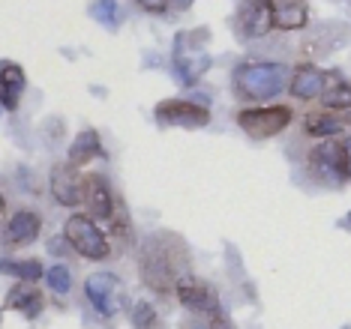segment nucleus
Returning <instances> with one entry per match:
<instances>
[{
	"mask_svg": "<svg viewBox=\"0 0 351 329\" xmlns=\"http://www.w3.org/2000/svg\"><path fill=\"white\" fill-rule=\"evenodd\" d=\"M154 114L165 126H183V129H202L210 123V111L193 99H165L154 108Z\"/></svg>",
	"mask_w": 351,
	"mask_h": 329,
	"instance_id": "obj_7",
	"label": "nucleus"
},
{
	"mask_svg": "<svg viewBox=\"0 0 351 329\" xmlns=\"http://www.w3.org/2000/svg\"><path fill=\"white\" fill-rule=\"evenodd\" d=\"M174 3H178V6H180V10H189V6H193V3H195V0H174Z\"/></svg>",
	"mask_w": 351,
	"mask_h": 329,
	"instance_id": "obj_28",
	"label": "nucleus"
},
{
	"mask_svg": "<svg viewBox=\"0 0 351 329\" xmlns=\"http://www.w3.org/2000/svg\"><path fill=\"white\" fill-rule=\"evenodd\" d=\"M346 224H348V228H351V213H348V222H346Z\"/></svg>",
	"mask_w": 351,
	"mask_h": 329,
	"instance_id": "obj_30",
	"label": "nucleus"
},
{
	"mask_svg": "<svg viewBox=\"0 0 351 329\" xmlns=\"http://www.w3.org/2000/svg\"><path fill=\"white\" fill-rule=\"evenodd\" d=\"M342 132V120L330 117V114H309L306 117V135L313 138H333Z\"/></svg>",
	"mask_w": 351,
	"mask_h": 329,
	"instance_id": "obj_21",
	"label": "nucleus"
},
{
	"mask_svg": "<svg viewBox=\"0 0 351 329\" xmlns=\"http://www.w3.org/2000/svg\"><path fill=\"white\" fill-rule=\"evenodd\" d=\"M39 231H43V219H39L34 210H19L6 222L3 243L6 246H30L39 239Z\"/></svg>",
	"mask_w": 351,
	"mask_h": 329,
	"instance_id": "obj_12",
	"label": "nucleus"
},
{
	"mask_svg": "<svg viewBox=\"0 0 351 329\" xmlns=\"http://www.w3.org/2000/svg\"><path fill=\"white\" fill-rule=\"evenodd\" d=\"M207 42H210V34L204 27L195 30H180L174 36V48H171V66H174V78L183 87H193L198 78L210 69V51H207Z\"/></svg>",
	"mask_w": 351,
	"mask_h": 329,
	"instance_id": "obj_2",
	"label": "nucleus"
},
{
	"mask_svg": "<svg viewBox=\"0 0 351 329\" xmlns=\"http://www.w3.org/2000/svg\"><path fill=\"white\" fill-rule=\"evenodd\" d=\"M322 99H324V108H330V111H351V84L342 81L339 75L337 78L327 75V87H324Z\"/></svg>",
	"mask_w": 351,
	"mask_h": 329,
	"instance_id": "obj_19",
	"label": "nucleus"
},
{
	"mask_svg": "<svg viewBox=\"0 0 351 329\" xmlns=\"http://www.w3.org/2000/svg\"><path fill=\"white\" fill-rule=\"evenodd\" d=\"M63 239L69 243L73 252H78L87 261H102L111 252L106 234L97 228V222L90 215H69L66 228H63Z\"/></svg>",
	"mask_w": 351,
	"mask_h": 329,
	"instance_id": "obj_4",
	"label": "nucleus"
},
{
	"mask_svg": "<svg viewBox=\"0 0 351 329\" xmlns=\"http://www.w3.org/2000/svg\"><path fill=\"white\" fill-rule=\"evenodd\" d=\"M324 87H327V72L313 66V63L298 66L291 72V78H289V93L294 96V99H300V102L318 99V96L324 93Z\"/></svg>",
	"mask_w": 351,
	"mask_h": 329,
	"instance_id": "obj_11",
	"label": "nucleus"
},
{
	"mask_svg": "<svg viewBox=\"0 0 351 329\" xmlns=\"http://www.w3.org/2000/svg\"><path fill=\"white\" fill-rule=\"evenodd\" d=\"M45 282L54 293H69V287H73V272L69 267H63V263H54V267L45 272Z\"/></svg>",
	"mask_w": 351,
	"mask_h": 329,
	"instance_id": "obj_23",
	"label": "nucleus"
},
{
	"mask_svg": "<svg viewBox=\"0 0 351 329\" xmlns=\"http://www.w3.org/2000/svg\"><path fill=\"white\" fill-rule=\"evenodd\" d=\"M291 108L289 105H258V108H243L237 114L241 129L255 141L276 138L279 132H285L291 126Z\"/></svg>",
	"mask_w": 351,
	"mask_h": 329,
	"instance_id": "obj_3",
	"label": "nucleus"
},
{
	"mask_svg": "<svg viewBox=\"0 0 351 329\" xmlns=\"http://www.w3.org/2000/svg\"><path fill=\"white\" fill-rule=\"evenodd\" d=\"M234 27L243 39H261L274 30V0H243Z\"/></svg>",
	"mask_w": 351,
	"mask_h": 329,
	"instance_id": "obj_8",
	"label": "nucleus"
},
{
	"mask_svg": "<svg viewBox=\"0 0 351 329\" xmlns=\"http://www.w3.org/2000/svg\"><path fill=\"white\" fill-rule=\"evenodd\" d=\"M6 306L21 311L25 317H36L39 311H43V293L36 291V287H30V282L19 285L15 291H10V296H6Z\"/></svg>",
	"mask_w": 351,
	"mask_h": 329,
	"instance_id": "obj_18",
	"label": "nucleus"
},
{
	"mask_svg": "<svg viewBox=\"0 0 351 329\" xmlns=\"http://www.w3.org/2000/svg\"><path fill=\"white\" fill-rule=\"evenodd\" d=\"M25 87H27V75L19 63H0V108L3 111L19 108Z\"/></svg>",
	"mask_w": 351,
	"mask_h": 329,
	"instance_id": "obj_14",
	"label": "nucleus"
},
{
	"mask_svg": "<svg viewBox=\"0 0 351 329\" xmlns=\"http://www.w3.org/2000/svg\"><path fill=\"white\" fill-rule=\"evenodd\" d=\"M0 272L21 278V282H36V278L43 276V263L34 261V258H30V261H10V258H0Z\"/></svg>",
	"mask_w": 351,
	"mask_h": 329,
	"instance_id": "obj_20",
	"label": "nucleus"
},
{
	"mask_svg": "<svg viewBox=\"0 0 351 329\" xmlns=\"http://www.w3.org/2000/svg\"><path fill=\"white\" fill-rule=\"evenodd\" d=\"M135 3L150 15H162L165 10H169V0H135Z\"/></svg>",
	"mask_w": 351,
	"mask_h": 329,
	"instance_id": "obj_25",
	"label": "nucleus"
},
{
	"mask_svg": "<svg viewBox=\"0 0 351 329\" xmlns=\"http://www.w3.org/2000/svg\"><path fill=\"white\" fill-rule=\"evenodd\" d=\"M210 329H234V324H231V320H228L226 315H213Z\"/></svg>",
	"mask_w": 351,
	"mask_h": 329,
	"instance_id": "obj_26",
	"label": "nucleus"
},
{
	"mask_svg": "<svg viewBox=\"0 0 351 329\" xmlns=\"http://www.w3.org/2000/svg\"><path fill=\"white\" fill-rule=\"evenodd\" d=\"M51 195L63 207H78L84 200V176L73 162L54 165L51 171Z\"/></svg>",
	"mask_w": 351,
	"mask_h": 329,
	"instance_id": "obj_10",
	"label": "nucleus"
},
{
	"mask_svg": "<svg viewBox=\"0 0 351 329\" xmlns=\"http://www.w3.org/2000/svg\"><path fill=\"white\" fill-rule=\"evenodd\" d=\"M313 168L322 176H327V180H342L346 176V159H342V144H318V147L313 150Z\"/></svg>",
	"mask_w": 351,
	"mask_h": 329,
	"instance_id": "obj_15",
	"label": "nucleus"
},
{
	"mask_svg": "<svg viewBox=\"0 0 351 329\" xmlns=\"http://www.w3.org/2000/svg\"><path fill=\"white\" fill-rule=\"evenodd\" d=\"M342 159H346V176H351V138L342 144Z\"/></svg>",
	"mask_w": 351,
	"mask_h": 329,
	"instance_id": "obj_27",
	"label": "nucleus"
},
{
	"mask_svg": "<svg viewBox=\"0 0 351 329\" xmlns=\"http://www.w3.org/2000/svg\"><path fill=\"white\" fill-rule=\"evenodd\" d=\"M84 293H87L90 306L97 308L99 315L114 317V315L123 311V302H126L123 285H121V278L111 276V272H93V276H87Z\"/></svg>",
	"mask_w": 351,
	"mask_h": 329,
	"instance_id": "obj_6",
	"label": "nucleus"
},
{
	"mask_svg": "<svg viewBox=\"0 0 351 329\" xmlns=\"http://www.w3.org/2000/svg\"><path fill=\"white\" fill-rule=\"evenodd\" d=\"M234 90L241 99H252V102H265L274 99L289 87V69L282 63H270V60H252V63H241L234 69L231 78Z\"/></svg>",
	"mask_w": 351,
	"mask_h": 329,
	"instance_id": "obj_1",
	"label": "nucleus"
},
{
	"mask_svg": "<svg viewBox=\"0 0 351 329\" xmlns=\"http://www.w3.org/2000/svg\"><path fill=\"white\" fill-rule=\"evenodd\" d=\"M3 213H6V200H3V195H0V219H3Z\"/></svg>",
	"mask_w": 351,
	"mask_h": 329,
	"instance_id": "obj_29",
	"label": "nucleus"
},
{
	"mask_svg": "<svg viewBox=\"0 0 351 329\" xmlns=\"http://www.w3.org/2000/svg\"><path fill=\"white\" fill-rule=\"evenodd\" d=\"M132 324H135V329H150V324H154V308H150L147 302H138L132 311Z\"/></svg>",
	"mask_w": 351,
	"mask_h": 329,
	"instance_id": "obj_24",
	"label": "nucleus"
},
{
	"mask_svg": "<svg viewBox=\"0 0 351 329\" xmlns=\"http://www.w3.org/2000/svg\"><path fill=\"white\" fill-rule=\"evenodd\" d=\"M174 261L178 258H171V252L165 248V243L159 237H154L145 246V252H141V276H145V282L154 291H169L180 278L178 269H174Z\"/></svg>",
	"mask_w": 351,
	"mask_h": 329,
	"instance_id": "obj_5",
	"label": "nucleus"
},
{
	"mask_svg": "<svg viewBox=\"0 0 351 329\" xmlns=\"http://www.w3.org/2000/svg\"><path fill=\"white\" fill-rule=\"evenodd\" d=\"M102 153V144H99V132L97 129H82L75 135V141L69 144V162L75 168L93 162Z\"/></svg>",
	"mask_w": 351,
	"mask_h": 329,
	"instance_id": "obj_17",
	"label": "nucleus"
},
{
	"mask_svg": "<svg viewBox=\"0 0 351 329\" xmlns=\"http://www.w3.org/2000/svg\"><path fill=\"white\" fill-rule=\"evenodd\" d=\"M174 287H178V300L186 308L207 311V315H219V296H217V291H213L210 285L202 282V278L180 276L178 282H174Z\"/></svg>",
	"mask_w": 351,
	"mask_h": 329,
	"instance_id": "obj_9",
	"label": "nucleus"
},
{
	"mask_svg": "<svg viewBox=\"0 0 351 329\" xmlns=\"http://www.w3.org/2000/svg\"><path fill=\"white\" fill-rule=\"evenodd\" d=\"M84 204L87 213L97 215V219H111L114 215V198H111V186L106 176L99 174L84 176Z\"/></svg>",
	"mask_w": 351,
	"mask_h": 329,
	"instance_id": "obj_13",
	"label": "nucleus"
},
{
	"mask_svg": "<svg viewBox=\"0 0 351 329\" xmlns=\"http://www.w3.org/2000/svg\"><path fill=\"white\" fill-rule=\"evenodd\" d=\"M309 21L306 0H274V27L276 30H300Z\"/></svg>",
	"mask_w": 351,
	"mask_h": 329,
	"instance_id": "obj_16",
	"label": "nucleus"
},
{
	"mask_svg": "<svg viewBox=\"0 0 351 329\" xmlns=\"http://www.w3.org/2000/svg\"><path fill=\"white\" fill-rule=\"evenodd\" d=\"M121 3L117 0H93L90 3V18L99 21L102 27H111L114 30L117 24H121Z\"/></svg>",
	"mask_w": 351,
	"mask_h": 329,
	"instance_id": "obj_22",
	"label": "nucleus"
}]
</instances>
